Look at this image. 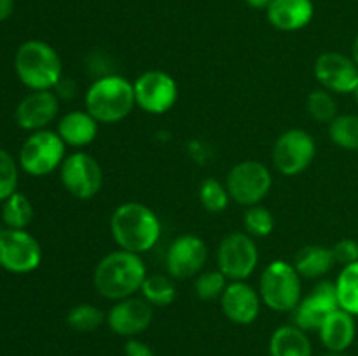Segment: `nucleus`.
I'll list each match as a JSON object with an SVG mask.
<instances>
[{"instance_id":"nucleus-1","label":"nucleus","mask_w":358,"mask_h":356,"mask_svg":"<svg viewBox=\"0 0 358 356\" xmlns=\"http://www.w3.org/2000/svg\"><path fill=\"white\" fill-rule=\"evenodd\" d=\"M147 267L138 253L114 250L100 258L93 272V286L98 295L117 302L142 290Z\"/></svg>"},{"instance_id":"nucleus-2","label":"nucleus","mask_w":358,"mask_h":356,"mask_svg":"<svg viewBox=\"0 0 358 356\" xmlns=\"http://www.w3.org/2000/svg\"><path fill=\"white\" fill-rule=\"evenodd\" d=\"M110 234L121 250L142 255L152 250L159 241L161 220L143 202H122L112 212Z\"/></svg>"},{"instance_id":"nucleus-3","label":"nucleus","mask_w":358,"mask_h":356,"mask_svg":"<svg viewBox=\"0 0 358 356\" xmlns=\"http://www.w3.org/2000/svg\"><path fill=\"white\" fill-rule=\"evenodd\" d=\"M84 107L98 124H117L136 107L133 82L121 75L98 77L87 87Z\"/></svg>"},{"instance_id":"nucleus-4","label":"nucleus","mask_w":358,"mask_h":356,"mask_svg":"<svg viewBox=\"0 0 358 356\" xmlns=\"http://www.w3.org/2000/svg\"><path fill=\"white\" fill-rule=\"evenodd\" d=\"M16 75L28 89L52 91L62 82L63 63L52 45L44 40H27L14 56Z\"/></svg>"},{"instance_id":"nucleus-5","label":"nucleus","mask_w":358,"mask_h":356,"mask_svg":"<svg viewBox=\"0 0 358 356\" xmlns=\"http://www.w3.org/2000/svg\"><path fill=\"white\" fill-rule=\"evenodd\" d=\"M259 295L262 304L275 313H294L303 299V278L294 264L273 260L262 271L259 279Z\"/></svg>"},{"instance_id":"nucleus-6","label":"nucleus","mask_w":358,"mask_h":356,"mask_svg":"<svg viewBox=\"0 0 358 356\" xmlns=\"http://www.w3.org/2000/svg\"><path fill=\"white\" fill-rule=\"evenodd\" d=\"M226 187L231 201L250 208L268 198L273 187V175L261 161H241L227 173Z\"/></svg>"},{"instance_id":"nucleus-7","label":"nucleus","mask_w":358,"mask_h":356,"mask_svg":"<svg viewBox=\"0 0 358 356\" xmlns=\"http://www.w3.org/2000/svg\"><path fill=\"white\" fill-rule=\"evenodd\" d=\"M66 145L56 131H34L20 150V166L31 177H45L62 168Z\"/></svg>"},{"instance_id":"nucleus-8","label":"nucleus","mask_w":358,"mask_h":356,"mask_svg":"<svg viewBox=\"0 0 358 356\" xmlns=\"http://www.w3.org/2000/svg\"><path fill=\"white\" fill-rule=\"evenodd\" d=\"M317 157V142L308 131L292 128L283 131L273 145V166L283 177H297L313 164Z\"/></svg>"},{"instance_id":"nucleus-9","label":"nucleus","mask_w":358,"mask_h":356,"mask_svg":"<svg viewBox=\"0 0 358 356\" xmlns=\"http://www.w3.org/2000/svg\"><path fill=\"white\" fill-rule=\"evenodd\" d=\"M259 264V248L247 232H229L217 248V269L229 281H247Z\"/></svg>"},{"instance_id":"nucleus-10","label":"nucleus","mask_w":358,"mask_h":356,"mask_svg":"<svg viewBox=\"0 0 358 356\" xmlns=\"http://www.w3.org/2000/svg\"><path fill=\"white\" fill-rule=\"evenodd\" d=\"M59 180L72 198L93 199L103 185V171L100 163L90 154L77 150L69 154L59 168Z\"/></svg>"},{"instance_id":"nucleus-11","label":"nucleus","mask_w":358,"mask_h":356,"mask_svg":"<svg viewBox=\"0 0 358 356\" xmlns=\"http://www.w3.org/2000/svg\"><path fill=\"white\" fill-rule=\"evenodd\" d=\"M135 103L140 110L150 115H163L175 107L178 100V84L163 70L143 72L133 82Z\"/></svg>"},{"instance_id":"nucleus-12","label":"nucleus","mask_w":358,"mask_h":356,"mask_svg":"<svg viewBox=\"0 0 358 356\" xmlns=\"http://www.w3.org/2000/svg\"><path fill=\"white\" fill-rule=\"evenodd\" d=\"M42 262L38 241L24 229H0V267L14 274L35 271Z\"/></svg>"},{"instance_id":"nucleus-13","label":"nucleus","mask_w":358,"mask_h":356,"mask_svg":"<svg viewBox=\"0 0 358 356\" xmlns=\"http://www.w3.org/2000/svg\"><path fill=\"white\" fill-rule=\"evenodd\" d=\"M208 260V246L196 234L175 237L166 250V272L173 279H191L198 276Z\"/></svg>"},{"instance_id":"nucleus-14","label":"nucleus","mask_w":358,"mask_h":356,"mask_svg":"<svg viewBox=\"0 0 358 356\" xmlns=\"http://www.w3.org/2000/svg\"><path fill=\"white\" fill-rule=\"evenodd\" d=\"M315 79L332 94H353L358 87V66L352 56L329 51L315 59Z\"/></svg>"},{"instance_id":"nucleus-15","label":"nucleus","mask_w":358,"mask_h":356,"mask_svg":"<svg viewBox=\"0 0 358 356\" xmlns=\"http://www.w3.org/2000/svg\"><path fill=\"white\" fill-rule=\"evenodd\" d=\"M336 309H339L336 283L320 279L306 295H303L299 306L294 311V325L304 332H318L325 318Z\"/></svg>"},{"instance_id":"nucleus-16","label":"nucleus","mask_w":358,"mask_h":356,"mask_svg":"<svg viewBox=\"0 0 358 356\" xmlns=\"http://www.w3.org/2000/svg\"><path fill=\"white\" fill-rule=\"evenodd\" d=\"M154 307L143 297H128L114 302L107 313V325L115 335L138 337L152 325Z\"/></svg>"},{"instance_id":"nucleus-17","label":"nucleus","mask_w":358,"mask_h":356,"mask_svg":"<svg viewBox=\"0 0 358 356\" xmlns=\"http://www.w3.org/2000/svg\"><path fill=\"white\" fill-rule=\"evenodd\" d=\"M220 309L224 316L234 325H252L261 314L262 299L259 290L248 285L247 281H229L222 297H220Z\"/></svg>"},{"instance_id":"nucleus-18","label":"nucleus","mask_w":358,"mask_h":356,"mask_svg":"<svg viewBox=\"0 0 358 356\" xmlns=\"http://www.w3.org/2000/svg\"><path fill=\"white\" fill-rule=\"evenodd\" d=\"M59 101L52 91H31L16 107V122L27 131L45 129L56 119Z\"/></svg>"},{"instance_id":"nucleus-19","label":"nucleus","mask_w":358,"mask_h":356,"mask_svg":"<svg viewBox=\"0 0 358 356\" xmlns=\"http://www.w3.org/2000/svg\"><path fill=\"white\" fill-rule=\"evenodd\" d=\"M318 337L329 353H346L357 337L355 316L339 307L320 325Z\"/></svg>"},{"instance_id":"nucleus-20","label":"nucleus","mask_w":358,"mask_h":356,"mask_svg":"<svg viewBox=\"0 0 358 356\" xmlns=\"http://www.w3.org/2000/svg\"><path fill=\"white\" fill-rule=\"evenodd\" d=\"M266 16L276 30L299 31L313 20L315 6L311 0H273Z\"/></svg>"},{"instance_id":"nucleus-21","label":"nucleus","mask_w":358,"mask_h":356,"mask_svg":"<svg viewBox=\"0 0 358 356\" xmlns=\"http://www.w3.org/2000/svg\"><path fill=\"white\" fill-rule=\"evenodd\" d=\"M98 121L87 110H73L63 115L58 122L56 133L72 149H84L96 140Z\"/></svg>"},{"instance_id":"nucleus-22","label":"nucleus","mask_w":358,"mask_h":356,"mask_svg":"<svg viewBox=\"0 0 358 356\" xmlns=\"http://www.w3.org/2000/svg\"><path fill=\"white\" fill-rule=\"evenodd\" d=\"M269 356H313L308 332L297 325H282L269 337Z\"/></svg>"},{"instance_id":"nucleus-23","label":"nucleus","mask_w":358,"mask_h":356,"mask_svg":"<svg viewBox=\"0 0 358 356\" xmlns=\"http://www.w3.org/2000/svg\"><path fill=\"white\" fill-rule=\"evenodd\" d=\"M294 267L303 279H320L334 267L332 248L322 244H306L294 257Z\"/></svg>"},{"instance_id":"nucleus-24","label":"nucleus","mask_w":358,"mask_h":356,"mask_svg":"<svg viewBox=\"0 0 358 356\" xmlns=\"http://www.w3.org/2000/svg\"><path fill=\"white\" fill-rule=\"evenodd\" d=\"M140 292L152 307L171 306L177 299L173 278L166 274H147Z\"/></svg>"},{"instance_id":"nucleus-25","label":"nucleus","mask_w":358,"mask_h":356,"mask_svg":"<svg viewBox=\"0 0 358 356\" xmlns=\"http://www.w3.org/2000/svg\"><path fill=\"white\" fill-rule=\"evenodd\" d=\"M339 307L348 311L353 316H358V262L345 265L336 278Z\"/></svg>"},{"instance_id":"nucleus-26","label":"nucleus","mask_w":358,"mask_h":356,"mask_svg":"<svg viewBox=\"0 0 358 356\" xmlns=\"http://www.w3.org/2000/svg\"><path fill=\"white\" fill-rule=\"evenodd\" d=\"M2 220L9 229H27L34 220V206L24 194L14 192L3 201Z\"/></svg>"},{"instance_id":"nucleus-27","label":"nucleus","mask_w":358,"mask_h":356,"mask_svg":"<svg viewBox=\"0 0 358 356\" xmlns=\"http://www.w3.org/2000/svg\"><path fill=\"white\" fill-rule=\"evenodd\" d=\"M107 323V314L93 304H77L66 314V325L79 334H90Z\"/></svg>"},{"instance_id":"nucleus-28","label":"nucleus","mask_w":358,"mask_h":356,"mask_svg":"<svg viewBox=\"0 0 358 356\" xmlns=\"http://www.w3.org/2000/svg\"><path fill=\"white\" fill-rule=\"evenodd\" d=\"M329 136L334 145L345 150H358V115H338L329 124Z\"/></svg>"},{"instance_id":"nucleus-29","label":"nucleus","mask_w":358,"mask_h":356,"mask_svg":"<svg viewBox=\"0 0 358 356\" xmlns=\"http://www.w3.org/2000/svg\"><path fill=\"white\" fill-rule=\"evenodd\" d=\"M306 112L310 117L317 122L331 124L338 117V101L334 94L327 89H315L308 94L306 100Z\"/></svg>"},{"instance_id":"nucleus-30","label":"nucleus","mask_w":358,"mask_h":356,"mask_svg":"<svg viewBox=\"0 0 358 356\" xmlns=\"http://www.w3.org/2000/svg\"><path fill=\"white\" fill-rule=\"evenodd\" d=\"M231 198L226 184L217 178H205L199 185V202L210 213H220L227 208Z\"/></svg>"},{"instance_id":"nucleus-31","label":"nucleus","mask_w":358,"mask_h":356,"mask_svg":"<svg viewBox=\"0 0 358 356\" xmlns=\"http://www.w3.org/2000/svg\"><path fill=\"white\" fill-rule=\"evenodd\" d=\"M243 225L245 232L255 239V237L271 236L273 230H275L276 222L275 216H273V213L269 212L268 208H264V206L261 205H255L245 209Z\"/></svg>"},{"instance_id":"nucleus-32","label":"nucleus","mask_w":358,"mask_h":356,"mask_svg":"<svg viewBox=\"0 0 358 356\" xmlns=\"http://www.w3.org/2000/svg\"><path fill=\"white\" fill-rule=\"evenodd\" d=\"M227 281L229 279L219 269H215V271H201L196 276L194 292L198 295V299L201 300L220 299L224 290H226Z\"/></svg>"},{"instance_id":"nucleus-33","label":"nucleus","mask_w":358,"mask_h":356,"mask_svg":"<svg viewBox=\"0 0 358 356\" xmlns=\"http://www.w3.org/2000/svg\"><path fill=\"white\" fill-rule=\"evenodd\" d=\"M17 188V164L9 152L0 149V201H6Z\"/></svg>"},{"instance_id":"nucleus-34","label":"nucleus","mask_w":358,"mask_h":356,"mask_svg":"<svg viewBox=\"0 0 358 356\" xmlns=\"http://www.w3.org/2000/svg\"><path fill=\"white\" fill-rule=\"evenodd\" d=\"M332 253H334L336 264L343 265V267L350 264H355V262H358V241L352 239V237L339 239L332 246Z\"/></svg>"},{"instance_id":"nucleus-35","label":"nucleus","mask_w":358,"mask_h":356,"mask_svg":"<svg viewBox=\"0 0 358 356\" xmlns=\"http://www.w3.org/2000/svg\"><path fill=\"white\" fill-rule=\"evenodd\" d=\"M124 356H156V353L147 342L131 337L124 344Z\"/></svg>"},{"instance_id":"nucleus-36","label":"nucleus","mask_w":358,"mask_h":356,"mask_svg":"<svg viewBox=\"0 0 358 356\" xmlns=\"http://www.w3.org/2000/svg\"><path fill=\"white\" fill-rule=\"evenodd\" d=\"M14 10V0H0V21L7 20Z\"/></svg>"},{"instance_id":"nucleus-37","label":"nucleus","mask_w":358,"mask_h":356,"mask_svg":"<svg viewBox=\"0 0 358 356\" xmlns=\"http://www.w3.org/2000/svg\"><path fill=\"white\" fill-rule=\"evenodd\" d=\"M271 2L273 0H245V3H247L248 7H252V9H257V10H266Z\"/></svg>"},{"instance_id":"nucleus-38","label":"nucleus","mask_w":358,"mask_h":356,"mask_svg":"<svg viewBox=\"0 0 358 356\" xmlns=\"http://www.w3.org/2000/svg\"><path fill=\"white\" fill-rule=\"evenodd\" d=\"M352 58H353V61H355L357 66H358V34H357L355 40H353V45H352Z\"/></svg>"},{"instance_id":"nucleus-39","label":"nucleus","mask_w":358,"mask_h":356,"mask_svg":"<svg viewBox=\"0 0 358 356\" xmlns=\"http://www.w3.org/2000/svg\"><path fill=\"white\" fill-rule=\"evenodd\" d=\"M320 356H350V355H346V353H325V355H320Z\"/></svg>"},{"instance_id":"nucleus-40","label":"nucleus","mask_w":358,"mask_h":356,"mask_svg":"<svg viewBox=\"0 0 358 356\" xmlns=\"http://www.w3.org/2000/svg\"><path fill=\"white\" fill-rule=\"evenodd\" d=\"M353 96H355V101H357V103H358V87H357V91H355V93H353Z\"/></svg>"}]
</instances>
